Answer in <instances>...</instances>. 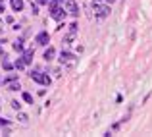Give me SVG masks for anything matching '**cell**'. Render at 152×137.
I'll list each match as a JSON object with an SVG mask.
<instances>
[{
  "instance_id": "cell-1",
  "label": "cell",
  "mask_w": 152,
  "mask_h": 137,
  "mask_svg": "<svg viewBox=\"0 0 152 137\" xmlns=\"http://www.w3.org/2000/svg\"><path fill=\"white\" fill-rule=\"evenodd\" d=\"M48 15L54 19V21H62V19L67 15V12H66V8H64V4L48 2Z\"/></svg>"
},
{
  "instance_id": "cell-2",
  "label": "cell",
  "mask_w": 152,
  "mask_h": 137,
  "mask_svg": "<svg viewBox=\"0 0 152 137\" xmlns=\"http://www.w3.org/2000/svg\"><path fill=\"white\" fill-rule=\"evenodd\" d=\"M58 60H60V64H62V66L71 68V70H73V68L79 64V58L73 54V52H69V50H62V52H60V58H58Z\"/></svg>"
},
{
  "instance_id": "cell-3",
  "label": "cell",
  "mask_w": 152,
  "mask_h": 137,
  "mask_svg": "<svg viewBox=\"0 0 152 137\" xmlns=\"http://www.w3.org/2000/svg\"><path fill=\"white\" fill-rule=\"evenodd\" d=\"M29 77L33 79L35 83H39V85H45V87H50V83H52V77H50L48 74H45V71H41V70L31 71Z\"/></svg>"
},
{
  "instance_id": "cell-4",
  "label": "cell",
  "mask_w": 152,
  "mask_h": 137,
  "mask_svg": "<svg viewBox=\"0 0 152 137\" xmlns=\"http://www.w3.org/2000/svg\"><path fill=\"white\" fill-rule=\"evenodd\" d=\"M93 10H94V18L106 19L112 12V6H108V4H104V2H93Z\"/></svg>"
},
{
  "instance_id": "cell-5",
  "label": "cell",
  "mask_w": 152,
  "mask_h": 137,
  "mask_svg": "<svg viewBox=\"0 0 152 137\" xmlns=\"http://www.w3.org/2000/svg\"><path fill=\"white\" fill-rule=\"evenodd\" d=\"M66 12L71 18H79V14H81V12H79V4L75 2V0H67L66 2Z\"/></svg>"
},
{
  "instance_id": "cell-6",
  "label": "cell",
  "mask_w": 152,
  "mask_h": 137,
  "mask_svg": "<svg viewBox=\"0 0 152 137\" xmlns=\"http://www.w3.org/2000/svg\"><path fill=\"white\" fill-rule=\"evenodd\" d=\"M35 43H37L39 46H48V43H50L48 31H41V33H37V35H35Z\"/></svg>"
},
{
  "instance_id": "cell-7",
  "label": "cell",
  "mask_w": 152,
  "mask_h": 137,
  "mask_svg": "<svg viewBox=\"0 0 152 137\" xmlns=\"http://www.w3.org/2000/svg\"><path fill=\"white\" fill-rule=\"evenodd\" d=\"M21 58H23V62H25L27 66H29V64L33 62V58H35V48H23Z\"/></svg>"
},
{
  "instance_id": "cell-8",
  "label": "cell",
  "mask_w": 152,
  "mask_h": 137,
  "mask_svg": "<svg viewBox=\"0 0 152 137\" xmlns=\"http://www.w3.org/2000/svg\"><path fill=\"white\" fill-rule=\"evenodd\" d=\"M42 58H45V62H52V60L56 58V48L48 45V46L45 48V54H42Z\"/></svg>"
},
{
  "instance_id": "cell-9",
  "label": "cell",
  "mask_w": 152,
  "mask_h": 137,
  "mask_svg": "<svg viewBox=\"0 0 152 137\" xmlns=\"http://www.w3.org/2000/svg\"><path fill=\"white\" fill-rule=\"evenodd\" d=\"M12 48H14L15 52H23V48H25V39H23V37H18L14 43H12Z\"/></svg>"
},
{
  "instance_id": "cell-10",
  "label": "cell",
  "mask_w": 152,
  "mask_h": 137,
  "mask_svg": "<svg viewBox=\"0 0 152 137\" xmlns=\"http://www.w3.org/2000/svg\"><path fill=\"white\" fill-rule=\"evenodd\" d=\"M0 66H2V70H6V71H12V70H14V64H12L10 60H8V54H2Z\"/></svg>"
},
{
  "instance_id": "cell-11",
  "label": "cell",
  "mask_w": 152,
  "mask_h": 137,
  "mask_svg": "<svg viewBox=\"0 0 152 137\" xmlns=\"http://www.w3.org/2000/svg\"><path fill=\"white\" fill-rule=\"evenodd\" d=\"M10 6H12L14 12H21L25 4H23V0H10Z\"/></svg>"
},
{
  "instance_id": "cell-12",
  "label": "cell",
  "mask_w": 152,
  "mask_h": 137,
  "mask_svg": "<svg viewBox=\"0 0 152 137\" xmlns=\"http://www.w3.org/2000/svg\"><path fill=\"white\" fill-rule=\"evenodd\" d=\"M25 68H27V64L23 62V58H18V60L14 62V70H18V71H23Z\"/></svg>"
},
{
  "instance_id": "cell-13",
  "label": "cell",
  "mask_w": 152,
  "mask_h": 137,
  "mask_svg": "<svg viewBox=\"0 0 152 137\" xmlns=\"http://www.w3.org/2000/svg\"><path fill=\"white\" fill-rule=\"evenodd\" d=\"M6 87H8V91H21V85H19V81H18V79H15V81L6 83Z\"/></svg>"
},
{
  "instance_id": "cell-14",
  "label": "cell",
  "mask_w": 152,
  "mask_h": 137,
  "mask_svg": "<svg viewBox=\"0 0 152 137\" xmlns=\"http://www.w3.org/2000/svg\"><path fill=\"white\" fill-rule=\"evenodd\" d=\"M21 99L25 100L27 104H33V95H31V93H27V91H23L21 93Z\"/></svg>"
},
{
  "instance_id": "cell-15",
  "label": "cell",
  "mask_w": 152,
  "mask_h": 137,
  "mask_svg": "<svg viewBox=\"0 0 152 137\" xmlns=\"http://www.w3.org/2000/svg\"><path fill=\"white\" fill-rule=\"evenodd\" d=\"M15 79H18V74H8V77L4 79H0V83H4V85H6V83H10V81H15Z\"/></svg>"
},
{
  "instance_id": "cell-16",
  "label": "cell",
  "mask_w": 152,
  "mask_h": 137,
  "mask_svg": "<svg viewBox=\"0 0 152 137\" xmlns=\"http://www.w3.org/2000/svg\"><path fill=\"white\" fill-rule=\"evenodd\" d=\"M18 120H19L21 124H27V122H29V116H27V114H23V112L19 110V112H18Z\"/></svg>"
},
{
  "instance_id": "cell-17",
  "label": "cell",
  "mask_w": 152,
  "mask_h": 137,
  "mask_svg": "<svg viewBox=\"0 0 152 137\" xmlns=\"http://www.w3.org/2000/svg\"><path fill=\"white\" fill-rule=\"evenodd\" d=\"M73 41H75V33H67L66 37H64V43H66V45H71Z\"/></svg>"
},
{
  "instance_id": "cell-18",
  "label": "cell",
  "mask_w": 152,
  "mask_h": 137,
  "mask_svg": "<svg viewBox=\"0 0 152 137\" xmlns=\"http://www.w3.org/2000/svg\"><path fill=\"white\" fill-rule=\"evenodd\" d=\"M10 104H12V108H14V110H15V112H19V110H21V106H23V104H21V102H19V100H12V102H10Z\"/></svg>"
},
{
  "instance_id": "cell-19",
  "label": "cell",
  "mask_w": 152,
  "mask_h": 137,
  "mask_svg": "<svg viewBox=\"0 0 152 137\" xmlns=\"http://www.w3.org/2000/svg\"><path fill=\"white\" fill-rule=\"evenodd\" d=\"M77 31H79V25H77V23H69V33H75V35H77Z\"/></svg>"
},
{
  "instance_id": "cell-20",
  "label": "cell",
  "mask_w": 152,
  "mask_h": 137,
  "mask_svg": "<svg viewBox=\"0 0 152 137\" xmlns=\"http://www.w3.org/2000/svg\"><path fill=\"white\" fill-rule=\"evenodd\" d=\"M12 124V120H8V118H0V127H8Z\"/></svg>"
},
{
  "instance_id": "cell-21",
  "label": "cell",
  "mask_w": 152,
  "mask_h": 137,
  "mask_svg": "<svg viewBox=\"0 0 152 137\" xmlns=\"http://www.w3.org/2000/svg\"><path fill=\"white\" fill-rule=\"evenodd\" d=\"M31 12H33V15H39V4L37 2H31Z\"/></svg>"
},
{
  "instance_id": "cell-22",
  "label": "cell",
  "mask_w": 152,
  "mask_h": 137,
  "mask_svg": "<svg viewBox=\"0 0 152 137\" xmlns=\"http://www.w3.org/2000/svg\"><path fill=\"white\" fill-rule=\"evenodd\" d=\"M48 2H50V0H37L39 6H48Z\"/></svg>"
},
{
  "instance_id": "cell-23",
  "label": "cell",
  "mask_w": 152,
  "mask_h": 137,
  "mask_svg": "<svg viewBox=\"0 0 152 137\" xmlns=\"http://www.w3.org/2000/svg\"><path fill=\"white\" fill-rule=\"evenodd\" d=\"M4 21H6V23H14V18H12V15H6V19H4Z\"/></svg>"
},
{
  "instance_id": "cell-24",
  "label": "cell",
  "mask_w": 152,
  "mask_h": 137,
  "mask_svg": "<svg viewBox=\"0 0 152 137\" xmlns=\"http://www.w3.org/2000/svg\"><path fill=\"white\" fill-rule=\"evenodd\" d=\"M2 12H6V6H4V2H0V14Z\"/></svg>"
},
{
  "instance_id": "cell-25",
  "label": "cell",
  "mask_w": 152,
  "mask_h": 137,
  "mask_svg": "<svg viewBox=\"0 0 152 137\" xmlns=\"http://www.w3.org/2000/svg\"><path fill=\"white\" fill-rule=\"evenodd\" d=\"M4 54V48H2V45H0V56H2Z\"/></svg>"
},
{
  "instance_id": "cell-26",
  "label": "cell",
  "mask_w": 152,
  "mask_h": 137,
  "mask_svg": "<svg viewBox=\"0 0 152 137\" xmlns=\"http://www.w3.org/2000/svg\"><path fill=\"white\" fill-rule=\"evenodd\" d=\"M2 23H4V21H2V18H0V31H2Z\"/></svg>"
},
{
  "instance_id": "cell-27",
  "label": "cell",
  "mask_w": 152,
  "mask_h": 137,
  "mask_svg": "<svg viewBox=\"0 0 152 137\" xmlns=\"http://www.w3.org/2000/svg\"><path fill=\"white\" fill-rule=\"evenodd\" d=\"M0 102H2V99H0ZM0 108H2V104H0Z\"/></svg>"
},
{
  "instance_id": "cell-28",
  "label": "cell",
  "mask_w": 152,
  "mask_h": 137,
  "mask_svg": "<svg viewBox=\"0 0 152 137\" xmlns=\"http://www.w3.org/2000/svg\"><path fill=\"white\" fill-rule=\"evenodd\" d=\"M0 2H4V0H0Z\"/></svg>"
}]
</instances>
